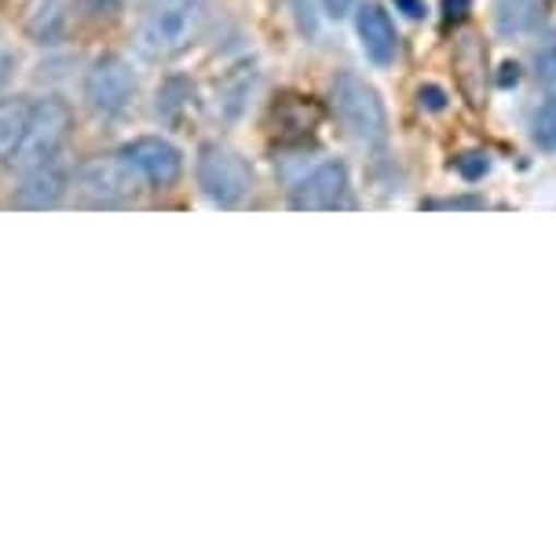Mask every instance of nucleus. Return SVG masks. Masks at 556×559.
<instances>
[{
    "label": "nucleus",
    "mask_w": 556,
    "mask_h": 559,
    "mask_svg": "<svg viewBox=\"0 0 556 559\" xmlns=\"http://www.w3.org/2000/svg\"><path fill=\"white\" fill-rule=\"evenodd\" d=\"M135 96V73L121 56H103L85 73V99L99 118H118Z\"/></svg>",
    "instance_id": "39448f33"
},
{
    "label": "nucleus",
    "mask_w": 556,
    "mask_h": 559,
    "mask_svg": "<svg viewBox=\"0 0 556 559\" xmlns=\"http://www.w3.org/2000/svg\"><path fill=\"white\" fill-rule=\"evenodd\" d=\"M534 143L545 151H556V96L545 99L534 114Z\"/></svg>",
    "instance_id": "f8f14e48"
},
{
    "label": "nucleus",
    "mask_w": 556,
    "mask_h": 559,
    "mask_svg": "<svg viewBox=\"0 0 556 559\" xmlns=\"http://www.w3.org/2000/svg\"><path fill=\"white\" fill-rule=\"evenodd\" d=\"M198 187L209 202L235 209L242 205L249 194H253V168L246 165V157L238 151H230L227 143H205L198 151V165H194Z\"/></svg>",
    "instance_id": "7ed1b4c3"
},
{
    "label": "nucleus",
    "mask_w": 556,
    "mask_h": 559,
    "mask_svg": "<svg viewBox=\"0 0 556 559\" xmlns=\"http://www.w3.org/2000/svg\"><path fill=\"white\" fill-rule=\"evenodd\" d=\"M205 34L202 0H165L140 29V51L146 59H173Z\"/></svg>",
    "instance_id": "f257e3e1"
},
{
    "label": "nucleus",
    "mask_w": 556,
    "mask_h": 559,
    "mask_svg": "<svg viewBox=\"0 0 556 559\" xmlns=\"http://www.w3.org/2000/svg\"><path fill=\"white\" fill-rule=\"evenodd\" d=\"M395 4H400L411 19H422L425 15V0H395Z\"/></svg>",
    "instance_id": "a211bd4d"
},
{
    "label": "nucleus",
    "mask_w": 556,
    "mask_h": 559,
    "mask_svg": "<svg viewBox=\"0 0 556 559\" xmlns=\"http://www.w3.org/2000/svg\"><path fill=\"white\" fill-rule=\"evenodd\" d=\"M490 168L487 162V154H461L458 157V173L465 176V179H480Z\"/></svg>",
    "instance_id": "ddd939ff"
},
{
    "label": "nucleus",
    "mask_w": 556,
    "mask_h": 559,
    "mask_svg": "<svg viewBox=\"0 0 556 559\" xmlns=\"http://www.w3.org/2000/svg\"><path fill=\"white\" fill-rule=\"evenodd\" d=\"M26 118H29V103L23 96L0 99V157H12L19 140H23Z\"/></svg>",
    "instance_id": "9b49d317"
},
{
    "label": "nucleus",
    "mask_w": 556,
    "mask_h": 559,
    "mask_svg": "<svg viewBox=\"0 0 556 559\" xmlns=\"http://www.w3.org/2000/svg\"><path fill=\"white\" fill-rule=\"evenodd\" d=\"M539 78L545 84H556V45L545 48L542 56H539Z\"/></svg>",
    "instance_id": "2eb2a0df"
},
{
    "label": "nucleus",
    "mask_w": 556,
    "mask_h": 559,
    "mask_svg": "<svg viewBox=\"0 0 556 559\" xmlns=\"http://www.w3.org/2000/svg\"><path fill=\"white\" fill-rule=\"evenodd\" d=\"M157 4H165V0H157Z\"/></svg>",
    "instance_id": "aec40b11"
},
{
    "label": "nucleus",
    "mask_w": 556,
    "mask_h": 559,
    "mask_svg": "<svg viewBox=\"0 0 556 559\" xmlns=\"http://www.w3.org/2000/svg\"><path fill=\"white\" fill-rule=\"evenodd\" d=\"M125 4H129V0H81L85 15H92V19H110V15H118Z\"/></svg>",
    "instance_id": "4468645a"
},
{
    "label": "nucleus",
    "mask_w": 556,
    "mask_h": 559,
    "mask_svg": "<svg viewBox=\"0 0 556 559\" xmlns=\"http://www.w3.org/2000/svg\"><path fill=\"white\" fill-rule=\"evenodd\" d=\"M355 34H359V45L366 51V59L377 62V67H388L395 59V48H400V37H395L392 19L381 4H363L359 15H355Z\"/></svg>",
    "instance_id": "9d476101"
},
{
    "label": "nucleus",
    "mask_w": 556,
    "mask_h": 559,
    "mask_svg": "<svg viewBox=\"0 0 556 559\" xmlns=\"http://www.w3.org/2000/svg\"><path fill=\"white\" fill-rule=\"evenodd\" d=\"M289 205L297 213H333V209H352V176L341 162L315 165L308 176L293 187Z\"/></svg>",
    "instance_id": "423d86ee"
},
{
    "label": "nucleus",
    "mask_w": 556,
    "mask_h": 559,
    "mask_svg": "<svg viewBox=\"0 0 556 559\" xmlns=\"http://www.w3.org/2000/svg\"><path fill=\"white\" fill-rule=\"evenodd\" d=\"M67 187H70L67 165H59L56 157H51L45 165L26 168V183L19 187L15 205L19 209H56L62 198H67Z\"/></svg>",
    "instance_id": "1a4fd4ad"
},
{
    "label": "nucleus",
    "mask_w": 556,
    "mask_h": 559,
    "mask_svg": "<svg viewBox=\"0 0 556 559\" xmlns=\"http://www.w3.org/2000/svg\"><path fill=\"white\" fill-rule=\"evenodd\" d=\"M422 107H428V110H443V107H447V96L436 88V84H428V88H422Z\"/></svg>",
    "instance_id": "dca6fc26"
},
{
    "label": "nucleus",
    "mask_w": 556,
    "mask_h": 559,
    "mask_svg": "<svg viewBox=\"0 0 556 559\" xmlns=\"http://www.w3.org/2000/svg\"><path fill=\"white\" fill-rule=\"evenodd\" d=\"M355 0H322V8H327L330 15H348Z\"/></svg>",
    "instance_id": "f3484780"
},
{
    "label": "nucleus",
    "mask_w": 556,
    "mask_h": 559,
    "mask_svg": "<svg viewBox=\"0 0 556 559\" xmlns=\"http://www.w3.org/2000/svg\"><path fill=\"white\" fill-rule=\"evenodd\" d=\"M469 8V0H447V19H461Z\"/></svg>",
    "instance_id": "6ab92c4d"
},
{
    "label": "nucleus",
    "mask_w": 556,
    "mask_h": 559,
    "mask_svg": "<svg viewBox=\"0 0 556 559\" xmlns=\"http://www.w3.org/2000/svg\"><path fill=\"white\" fill-rule=\"evenodd\" d=\"M140 187H143L140 176L132 173V165L125 162L121 151L88 162L78 176V191L85 194V202L92 205H121V202H129Z\"/></svg>",
    "instance_id": "6e6552de"
},
{
    "label": "nucleus",
    "mask_w": 556,
    "mask_h": 559,
    "mask_svg": "<svg viewBox=\"0 0 556 559\" xmlns=\"http://www.w3.org/2000/svg\"><path fill=\"white\" fill-rule=\"evenodd\" d=\"M70 124H73V114L62 99H40V103H29V118H26V129H23V140L12 151V162L19 173L34 165H45L51 157H59L62 143L70 135Z\"/></svg>",
    "instance_id": "20e7f679"
},
{
    "label": "nucleus",
    "mask_w": 556,
    "mask_h": 559,
    "mask_svg": "<svg viewBox=\"0 0 556 559\" xmlns=\"http://www.w3.org/2000/svg\"><path fill=\"white\" fill-rule=\"evenodd\" d=\"M330 96H333V110H338V118L348 129L352 140H359L370 151L374 146H385L388 110L370 81H363L359 73H338Z\"/></svg>",
    "instance_id": "f03ea898"
},
{
    "label": "nucleus",
    "mask_w": 556,
    "mask_h": 559,
    "mask_svg": "<svg viewBox=\"0 0 556 559\" xmlns=\"http://www.w3.org/2000/svg\"><path fill=\"white\" fill-rule=\"evenodd\" d=\"M121 157L132 165L140 183L154 187V191H165V187L180 183V176H184L180 146H173L169 140H162V135H140V140L125 143Z\"/></svg>",
    "instance_id": "0eeeda50"
}]
</instances>
